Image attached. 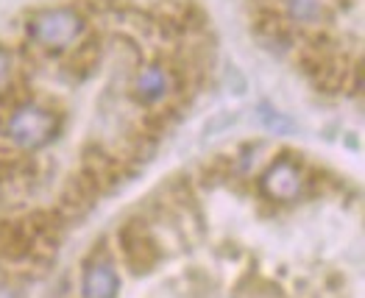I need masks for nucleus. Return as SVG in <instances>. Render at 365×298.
Instances as JSON below:
<instances>
[{
    "instance_id": "nucleus-11",
    "label": "nucleus",
    "mask_w": 365,
    "mask_h": 298,
    "mask_svg": "<svg viewBox=\"0 0 365 298\" xmlns=\"http://www.w3.org/2000/svg\"><path fill=\"white\" fill-rule=\"evenodd\" d=\"M11 87H14V61L6 48H0V98L11 95Z\"/></svg>"
},
{
    "instance_id": "nucleus-1",
    "label": "nucleus",
    "mask_w": 365,
    "mask_h": 298,
    "mask_svg": "<svg viewBox=\"0 0 365 298\" xmlns=\"http://www.w3.org/2000/svg\"><path fill=\"white\" fill-rule=\"evenodd\" d=\"M29 39L45 53H59L78 42L84 34V14L73 6H48L31 11L26 20Z\"/></svg>"
},
{
    "instance_id": "nucleus-5",
    "label": "nucleus",
    "mask_w": 365,
    "mask_h": 298,
    "mask_svg": "<svg viewBox=\"0 0 365 298\" xmlns=\"http://www.w3.org/2000/svg\"><path fill=\"white\" fill-rule=\"evenodd\" d=\"M118 240H120L123 260H125V265L134 273H145L148 268H153V262H156V242L151 240L148 229L143 223H137V220L125 223L120 229V235H118Z\"/></svg>"
},
{
    "instance_id": "nucleus-9",
    "label": "nucleus",
    "mask_w": 365,
    "mask_h": 298,
    "mask_svg": "<svg viewBox=\"0 0 365 298\" xmlns=\"http://www.w3.org/2000/svg\"><path fill=\"white\" fill-rule=\"evenodd\" d=\"M257 118H259V123H262L271 134H279V137H284V134H293V131H296V123L287 118V115L276 112L271 103H262V106H259V112H257Z\"/></svg>"
},
{
    "instance_id": "nucleus-2",
    "label": "nucleus",
    "mask_w": 365,
    "mask_h": 298,
    "mask_svg": "<svg viewBox=\"0 0 365 298\" xmlns=\"http://www.w3.org/2000/svg\"><path fill=\"white\" fill-rule=\"evenodd\" d=\"M3 134L23 150H39L59 134V115L42 103H17L3 123Z\"/></svg>"
},
{
    "instance_id": "nucleus-8",
    "label": "nucleus",
    "mask_w": 365,
    "mask_h": 298,
    "mask_svg": "<svg viewBox=\"0 0 365 298\" xmlns=\"http://www.w3.org/2000/svg\"><path fill=\"white\" fill-rule=\"evenodd\" d=\"M282 17L299 26H324L332 20V6L327 0H279Z\"/></svg>"
},
{
    "instance_id": "nucleus-3",
    "label": "nucleus",
    "mask_w": 365,
    "mask_h": 298,
    "mask_svg": "<svg viewBox=\"0 0 365 298\" xmlns=\"http://www.w3.org/2000/svg\"><path fill=\"white\" fill-rule=\"evenodd\" d=\"M173 92H179V73L165 64H143L128 87V95L143 106H156Z\"/></svg>"
},
{
    "instance_id": "nucleus-6",
    "label": "nucleus",
    "mask_w": 365,
    "mask_h": 298,
    "mask_svg": "<svg viewBox=\"0 0 365 298\" xmlns=\"http://www.w3.org/2000/svg\"><path fill=\"white\" fill-rule=\"evenodd\" d=\"M45 237L34 226V220H3L0 223V254L6 260H26L39 251Z\"/></svg>"
},
{
    "instance_id": "nucleus-10",
    "label": "nucleus",
    "mask_w": 365,
    "mask_h": 298,
    "mask_svg": "<svg viewBox=\"0 0 365 298\" xmlns=\"http://www.w3.org/2000/svg\"><path fill=\"white\" fill-rule=\"evenodd\" d=\"M95 64H98V42H84L81 48H76V53L67 61V67L73 73H78V67H81V73H90Z\"/></svg>"
},
{
    "instance_id": "nucleus-7",
    "label": "nucleus",
    "mask_w": 365,
    "mask_h": 298,
    "mask_svg": "<svg viewBox=\"0 0 365 298\" xmlns=\"http://www.w3.org/2000/svg\"><path fill=\"white\" fill-rule=\"evenodd\" d=\"M120 287L118 270L109 260H92L84 268L81 279V298H115Z\"/></svg>"
},
{
    "instance_id": "nucleus-4",
    "label": "nucleus",
    "mask_w": 365,
    "mask_h": 298,
    "mask_svg": "<svg viewBox=\"0 0 365 298\" xmlns=\"http://www.w3.org/2000/svg\"><path fill=\"white\" fill-rule=\"evenodd\" d=\"M304 170L290 159H276L259 179V190L276 204H293L304 192Z\"/></svg>"
}]
</instances>
